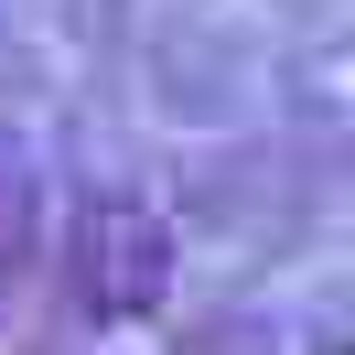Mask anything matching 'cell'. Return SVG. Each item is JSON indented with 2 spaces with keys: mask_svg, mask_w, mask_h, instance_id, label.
<instances>
[{
  "mask_svg": "<svg viewBox=\"0 0 355 355\" xmlns=\"http://www.w3.org/2000/svg\"><path fill=\"white\" fill-rule=\"evenodd\" d=\"M33 248V183H22V162L0 151V269Z\"/></svg>",
  "mask_w": 355,
  "mask_h": 355,
  "instance_id": "2",
  "label": "cell"
},
{
  "mask_svg": "<svg viewBox=\"0 0 355 355\" xmlns=\"http://www.w3.org/2000/svg\"><path fill=\"white\" fill-rule=\"evenodd\" d=\"M173 291V216L151 194H87L76 216V312L87 323H140Z\"/></svg>",
  "mask_w": 355,
  "mask_h": 355,
  "instance_id": "1",
  "label": "cell"
},
{
  "mask_svg": "<svg viewBox=\"0 0 355 355\" xmlns=\"http://www.w3.org/2000/svg\"><path fill=\"white\" fill-rule=\"evenodd\" d=\"M302 355H355V345H345V334H312V345H302Z\"/></svg>",
  "mask_w": 355,
  "mask_h": 355,
  "instance_id": "3",
  "label": "cell"
}]
</instances>
